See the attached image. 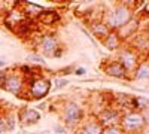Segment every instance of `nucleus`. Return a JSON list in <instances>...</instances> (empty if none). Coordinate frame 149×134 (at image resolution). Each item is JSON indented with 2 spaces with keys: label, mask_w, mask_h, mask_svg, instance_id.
<instances>
[{
  "label": "nucleus",
  "mask_w": 149,
  "mask_h": 134,
  "mask_svg": "<svg viewBox=\"0 0 149 134\" xmlns=\"http://www.w3.org/2000/svg\"><path fill=\"white\" fill-rule=\"evenodd\" d=\"M139 26H140V19H139L137 17H134L133 19H130V21L125 24V26L121 27V28L116 31L118 36H119V39H121L122 42H125V40L134 37V36L137 34V31H139Z\"/></svg>",
  "instance_id": "obj_12"
},
{
  "label": "nucleus",
  "mask_w": 149,
  "mask_h": 134,
  "mask_svg": "<svg viewBox=\"0 0 149 134\" xmlns=\"http://www.w3.org/2000/svg\"><path fill=\"white\" fill-rule=\"evenodd\" d=\"M36 109H37L39 112H42V110H48V101H45V100L39 101V103H37V106H36Z\"/></svg>",
  "instance_id": "obj_25"
},
{
  "label": "nucleus",
  "mask_w": 149,
  "mask_h": 134,
  "mask_svg": "<svg viewBox=\"0 0 149 134\" xmlns=\"http://www.w3.org/2000/svg\"><path fill=\"white\" fill-rule=\"evenodd\" d=\"M2 116H3L5 125H6V131H14L15 127H17V115H15V112L8 110V112L2 113Z\"/></svg>",
  "instance_id": "obj_18"
},
{
  "label": "nucleus",
  "mask_w": 149,
  "mask_h": 134,
  "mask_svg": "<svg viewBox=\"0 0 149 134\" xmlns=\"http://www.w3.org/2000/svg\"><path fill=\"white\" fill-rule=\"evenodd\" d=\"M42 113L37 110L36 107H29V106H24L21 107L19 110L17 112V122H19L22 127H31L36 125L37 122L40 121Z\"/></svg>",
  "instance_id": "obj_8"
},
{
  "label": "nucleus",
  "mask_w": 149,
  "mask_h": 134,
  "mask_svg": "<svg viewBox=\"0 0 149 134\" xmlns=\"http://www.w3.org/2000/svg\"><path fill=\"white\" fill-rule=\"evenodd\" d=\"M102 134H124V133L119 125H115V127H103Z\"/></svg>",
  "instance_id": "obj_22"
},
{
  "label": "nucleus",
  "mask_w": 149,
  "mask_h": 134,
  "mask_svg": "<svg viewBox=\"0 0 149 134\" xmlns=\"http://www.w3.org/2000/svg\"><path fill=\"white\" fill-rule=\"evenodd\" d=\"M148 46H149V39L146 37V34H136L134 37H131V48L137 52L148 49Z\"/></svg>",
  "instance_id": "obj_17"
},
{
  "label": "nucleus",
  "mask_w": 149,
  "mask_h": 134,
  "mask_svg": "<svg viewBox=\"0 0 149 134\" xmlns=\"http://www.w3.org/2000/svg\"><path fill=\"white\" fill-rule=\"evenodd\" d=\"M0 115H2V113H0Z\"/></svg>",
  "instance_id": "obj_34"
},
{
  "label": "nucleus",
  "mask_w": 149,
  "mask_h": 134,
  "mask_svg": "<svg viewBox=\"0 0 149 134\" xmlns=\"http://www.w3.org/2000/svg\"><path fill=\"white\" fill-rule=\"evenodd\" d=\"M64 52H66V48H64L63 45H61V46L58 48V49L55 51V54H54V57H52V58H60V57H63V55H64Z\"/></svg>",
  "instance_id": "obj_26"
},
{
  "label": "nucleus",
  "mask_w": 149,
  "mask_h": 134,
  "mask_svg": "<svg viewBox=\"0 0 149 134\" xmlns=\"http://www.w3.org/2000/svg\"><path fill=\"white\" fill-rule=\"evenodd\" d=\"M5 78H6V70H0V87L5 82Z\"/></svg>",
  "instance_id": "obj_29"
},
{
  "label": "nucleus",
  "mask_w": 149,
  "mask_h": 134,
  "mask_svg": "<svg viewBox=\"0 0 149 134\" xmlns=\"http://www.w3.org/2000/svg\"><path fill=\"white\" fill-rule=\"evenodd\" d=\"M51 90H52V81L51 78H48L45 75L26 78V91H24L22 99L42 101L49 95Z\"/></svg>",
  "instance_id": "obj_2"
},
{
  "label": "nucleus",
  "mask_w": 149,
  "mask_h": 134,
  "mask_svg": "<svg viewBox=\"0 0 149 134\" xmlns=\"http://www.w3.org/2000/svg\"><path fill=\"white\" fill-rule=\"evenodd\" d=\"M60 118L67 130H76L85 119L84 107L76 100H72V99L63 100V104L60 107Z\"/></svg>",
  "instance_id": "obj_3"
},
{
  "label": "nucleus",
  "mask_w": 149,
  "mask_h": 134,
  "mask_svg": "<svg viewBox=\"0 0 149 134\" xmlns=\"http://www.w3.org/2000/svg\"><path fill=\"white\" fill-rule=\"evenodd\" d=\"M34 134H39V133H34Z\"/></svg>",
  "instance_id": "obj_32"
},
{
  "label": "nucleus",
  "mask_w": 149,
  "mask_h": 134,
  "mask_svg": "<svg viewBox=\"0 0 149 134\" xmlns=\"http://www.w3.org/2000/svg\"><path fill=\"white\" fill-rule=\"evenodd\" d=\"M103 46L106 48L107 51L110 52H115V51H119L121 48H122V40L119 39V36L116 31H110L106 37L102 40Z\"/></svg>",
  "instance_id": "obj_15"
},
{
  "label": "nucleus",
  "mask_w": 149,
  "mask_h": 134,
  "mask_svg": "<svg viewBox=\"0 0 149 134\" xmlns=\"http://www.w3.org/2000/svg\"><path fill=\"white\" fill-rule=\"evenodd\" d=\"M86 69L85 67H82V66H76V69H74V72H73V75L76 76V78H82V76H85L86 75Z\"/></svg>",
  "instance_id": "obj_24"
},
{
  "label": "nucleus",
  "mask_w": 149,
  "mask_h": 134,
  "mask_svg": "<svg viewBox=\"0 0 149 134\" xmlns=\"http://www.w3.org/2000/svg\"><path fill=\"white\" fill-rule=\"evenodd\" d=\"M133 18H134V8H133V3H128V2L113 5L102 17L103 22L109 27L110 31H118Z\"/></svg>",
  "instance_id": "obj_1"
},
{
  "label": "nucleus",
  "mask_w": 149,
  "mask_h": 134,
  "mask_svg": "<svg viewBox=\"0 0 149 134\" xmlns=\"http://www.w3.org/2000/svg\"><path fill=\"white\" fill-rule=\"evenodd\" d=\"M116 60L124 66V69L127 70L128 75L130 73L133 75V72L140 63V55L131 46H122L119 51H116Z\"/></svg>",
  "instance_id": "obj_6"
},
{
  "label": "nucleus",
  "mask_w": 149,
  "mask_h": 134,
  "mask_svg": "<svg viewBox=\"0 0 149 134\" xmlns=\"http://www.w3.org/2000/svg\"><path fill=\"white\" fill-rule=\"evenodd\" d=\"M0 54H2V51H0Z\"/></svg>",
  "instance_id": "obj_33"
},
{
  "label": "nucleus",
  "mask_w": 149,
  "mask_h": 134,
  "mask_svg": "<svg viewBox=\"0 0 149 134\" xmlns=\"http://www.w3.org/2000/svg\"><path fill=\"white\" fill-rule=\"evenodd\" d=\"M26 61L29 63V64H34V66H42V67H45L46 66V61H45V57H42L39 52H30L27 57H26Z\"/></svg>",
  "instance_id": "obj_19"
},
{
  "label": "nucleus",
  "mask_w": 149,
  "mask_h": 134,
  "mask_svg": "<svg viewBox=\"0 0 149 134\" xmlns=\"http://www.w3.org/2000/svg\"><path fill=\"white\" fill-rule=\"evenodd\" d=\"M142 113H143V116H145V122H146V125H149V107L145 109Z\"/></svg>",
  "instance_id": "obj_27"
},
{
  "label": "nucleus",
  "mask_w": 149,
  "mask_h": 134,
  "mask_svg": "<svg viewBox=\"0 0 149 134\" xmlns=\"http://www.w3.org/2000/svg\"><path fill=\"white\" fill-rule=\"evenodd\" d=\"M145 34H146V37L149 39V21H148V24H146V27H145Z\"/></svg>",
  "instance_id": "obj_30"
},
{
  "label": "nucleus",
  "mask_w": 149,
  "mask_h": 134,
  "mask_svg": "<svg viewBox=\"0 0 149 134\" xmlns=\"http://www.w3.org/2000/svg\"><path fill=\"white\" fill-rule=\"evenodd\" d=\"M121 116H122V112H119L115 106H107L97 115V119L102 124V127H115V125H119Z\"/></svg>",
  "instance_id": "obj_9"
},
{
  "label": "nucleus",
  "mask_w": 149,
  "mask_h": 134,
  "mask_svg": "<svg viewBox=\"0 0 149 134\" xmlns=\"http://www.w3.org/2000/svg\"><path fill=\"white\" fill-rule=\"evenodd\" d=\"M131 79L134 81H149V60H142L133 72Z\"/></svg>",
  "instance_id": "obj_16"
},
{
  "label": "nucleus",
  "mask_w": 149,
  "mask_h": 134,
  "mask_svg": "<svg viewBox=\"0 0 149 134\" xmlns=\"http://www.w3.org/2000/svg\"><path fill=\"white\" fill-rule=\"evenodd\" d=\"M102 124L98 122L97 116L90 115L88 118H85L81 125L76 128V134H102Z\"/></svg>",
  "instance_id": "obj_11"
},
{
  "label": "nucleus",
  "mask_w": 149,
  "mask_h": 134,
  "mask_svg": "<svg viewBox=\"0 0 149 134\" xmlns=\"http://www.w3.org/2000/svg\"><path fill=\"white\" fill-rule=\"evenodd\" d=\"M8 12V9H6V6L3 5V3H0V18H3L5 17V14Z\"/></svg>",
  "instance_id": "obj_28"
},
{
  "label": "nucleus",
  "mask_w": 149,
  "mask_h": 134,
  "mask_svg": "<svg viewBox=\"0 0 149 134\" xmlns=\"http://www.w3.org/2000/svg\"><path fill=\"white\" fill-rule=\"evenodd\" d=\"M0 88L6 92L14 94L18 99H22L24 91H26V78H24L18 70H6L5 82L2 83Z\"/></svg>",
  "instance_id": "obj_5"
},
{
  "label": "nucleus",
  "mask_w": 149,
  "mask_h": 134,
  "mask_svg": "<svg viewBox=\"0 0 149 134\" xmlns=\"http://www.w3.org/2000/svg\"><path fill=\"white\" fill-rule=\"evenodd\" d=\"M60 46H61V42H60L57 34L45 33V34H42V37L39 39V42H37V45H36V49H37L36 52H39L42 57L52 58L55 51L58 49Z\"/></svg>",
  "instance_id": "obj_7"
},
{
  "label": "nucleus",
  "mask_w": 149,
  "mask_h": 134,
  "mask_svg": "<svg viewBox=\"0 0 149 134\" xmlns=\"http://www.w3.org/2000/svg\"><path fill=\"white\" fill-rule=\"evenodd\" d=\"M52 131H54L55 134H69V130H67L63 124H55V125L52 127Z\"/></svg>",
  "instance_id": "obj_23"
},
{
  "label": "nucleus",
  "mask_w": 149,
  "mask_h": 134,
  "mask_svg": "<svg viewBox=\"0 0 149 134\" xmlns=\"http://www.w3.org/2000/svg\"><path fill=\"white\" fill-rule=\"evenodd\" d=\"M61 17L57 10H52V9H43L40 12V15L37 17V24H42V26H46V27H51V26H55L57 22H60Z\"/></svg>",
  "instance_id": "obj_14"
},
{
  "label": "nucleus",
  "mask_w": 149,
  "mask_h": 134,
  "mask_svg": "<svg viewBox=\"0 0 149 134\" xmlns=\"http://www.w3.org/2000/svg\"><path fill=\"white\" fill-rule=\"evenodd\" d=\"M74 69H76V64H69V66H66V67H63V69L57 70V75H58L60 78H66V76H69V75H73Z\"/></svg>",
  "instance_id": "obj_21"
},
{
  "label": "nucleus",
  "mask_w": 149,
  "mask_h": 134,
  "mask_svg": "<svg viewBox=\"0 0 149 134\" xmlns=\"http://www.w3.org/2000/svg\"><path fill=\"white\" fill-rule=\"evenodd\" d=\"M3 67H6V60L0 58V69H3Z\"/></svg>",
  "instance_id": "obj_31"
},
{
  "label": "nucleus",
  "mask_w": 149,
  "mask_h": 134,
  "mask_svg": "<svg viewBox=\"0 0 149 134\" xmlns=\"http://www.w3.org/2000/svg\"><path fill=\"white\" fill-rule=\"evenodd\" d=\"M69 79L67 78H55L54 79V87H52V92H57V91H61V90H64L67 85H69Z\"/></svg>",
  "instance_id": "obj_20"
},
{
  "label": "nucleus",
  "mask_w": 149,
  "mask_h": 134,
  "mask_svg": "<svg viewBox=\"0 0 149 134\" xmlns=\"http://www.w3.org/2000/svg\"><path fill=\"white\" fill-rule=\"evenodd\" d=\"M103 73H106L107 76L115 78V79H128V73L124 69V66L118 61V60H107L102 64Z\"/></svg>",
  "instance_id": "obj_10"
},
{
  "label": "nucleus",
  "mask_w": 149,
  "mask_h": 134,
  "mask_svg": "<svg viewBox=\"0 0 149 134\" xmlns=\"http://www.w3.org/2000/svg\"><path fill=\"white\" fill-rule=\"evenodd\" d=\"M86 26H88L90 33L94 36L97 40H100V42L106 37L109 33H110L109 27L103 22V19H94V21H90V22H86Z\"/></svg>",
  "instance_id": "obj_13"
},
{
  "label": "nucleus",
  "mask_w": 149,
  "mask_h": 134,
  "mask_svg": "<svg viewBox=\"0 0 149 134\" xmlns=\"http://www.w3.org/2000/svg\"><path fill=\"white\" fill-rule=\"evenodd\" d=\"M119 127L124 134H139L146 127L145 116L142 112H137V110L124 112L119 121Z\"/></svg>",
  "instance_id": "obj_4"
}]
</instances>
